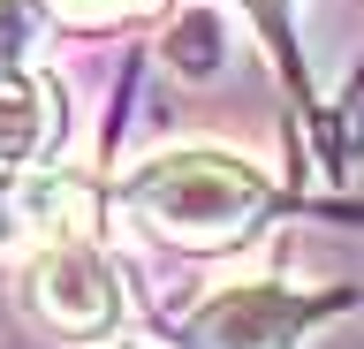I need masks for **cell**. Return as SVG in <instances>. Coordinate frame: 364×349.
Here are the masks:
<instances>
[{"label":"cell","mask_w":364,"mask_h":349,"mask_svg":"<svg viewBox=\"0 0 364 349\" xmlns=\"http://www.w3.org/2000/svg\"><path fill=\"white\" fill-rule=\"evenodd\" d=\"M122 349H136V342H122Z\"/></svg>","instance_id":"cell-8"},{"label":"cell","mask_w":364,"mask_h":349,"mask_svg":"<svg viewBox=\"0 0 364 349\" xmlns=\"http://www.w3.org/2000/svg\"><path fill=\"white\" fill-rule=\"evenodd\" d=\"M144 0H53V16L68 23H114V16H136Z\"/></svg>","instance_id":"cell-5"},{"label":"cell","mask_w":364,"mask_h":349,"mask_svg":"<svg viewBox=\"0 0 364 349\" xmlns=\"http://www.w3.org/2000/svg\"><path fill=\"white\" fill-rule=\"evenodd\" d=\"M31 311H38L53 334H76V342L122 326V281H114L107 251H99L84 228L46 235V251L31 258Z\"/></svg>","instance_id":"cell-2"},{"label":"cell","mask_w":364,"mask_h":349,"mask_svg":"<svg viewBox=\"0 0 364 349\" xmlns=\"http://www.w3.org/2000/svg\"><path fill=\"white\" fill-rule=\"evenodd\" d=\"M318 311H334V296H304L281 281H228L190 311V349H296Z\"/></svg>","instance_id":"cell-3"},{"label":"cell","mask_w":364,"mask_h":349,"mask_svg":"<svg viewBox=\"0 0 364 349\" xmlns=\"http://www.w3.org/2000/svg\"><path fill=\"white\" fill-rule=\"evenodd\" d=\"M61 144V92L38 69H0V175L46 167Z\"/></svg>","instance_id":"cell-4"},{"label":"cell","mask_w":364,"mask_h":349,"mask_svg":"<svg viewBox=\"0 0 364 349\" xmlns=\"http://www.w3.org/2000/svg\"><path fill=\"white\" fill-rule=\"evenodd\" d=\"M0 69H23V8L0 0Z\"/></svg>","instance_id":"cell-6"},{"label":"cell","mask_w":364,"mask_h":349,"mask_svg":"<svg viewBox=\"0 0 364 349\" xmlns=\"http://www.w3.org/2000/svg\"><path fill=\"white\" fill-rule=\"evenodd\" d=\"M122 205L167 243L228 251V243L258 235L273 183L228 144H167V152H152V160H136L122 175Z\"/></svg>","instance_id":"cell-1"},{"label":"cell","mask_w":364,"mask_h":349,"mask_svg":"<svg viewBox=\"0 0 364 349\" xmlns=\"http://www.w3.org/2000/svg\"><path fill=\"white\" fill-rule=\"evenodd\" d=\"M0 220H8V190H0Z\"/></svg>","instance_id":"cell-7"}]
</instances>
